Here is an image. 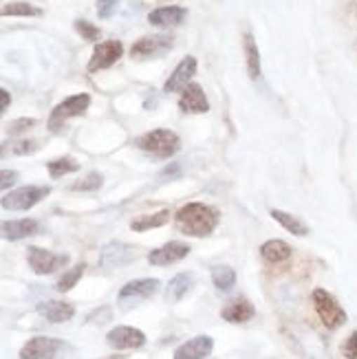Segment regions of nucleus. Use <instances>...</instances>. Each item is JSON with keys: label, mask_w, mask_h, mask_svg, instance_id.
Wrapping results in <instances>:
<instances>
[{"label": "nucleus", "mask_w": 357, "mask_h": 359, "mask_svg": "<svg viewBox=\"0 0 357 359\" xmlns=\"http://www.w3.org/2000/svg\"><path fill=\"white\" fill-rule=\"evenodd\" d=\"M175 221L179 231L188 233V236L206 238L219 225V212L210 205H203V203H188L177 212Z\"/></svg>", "instance_id": "obj_1"}, {"label": "nucleus", "mask_w": 357, "mask_h": 359, "mask_svg": "<svg viewBox=\"0 0 357 359\" xmlns=\"http://www.w3.org/2000/svg\"><path fill=\"white\" fill-rule=\"evenodd\" d=\"M135 146L139 150H144L146 154H150V157H154V159H170L173 154L179 152L181 139L173 130L157 128V130L146 133L139 139H135Z\"/></svg>", "instance_id": "obj_2"}, {"label": "nucleus", "mask_w": 357, "mask_h": 359, "mask_svg": "<svg viewBox=\"0 0 357 359\" xmlns=\"http://www.w3.org/2000/svg\"><path fill=\"white\" fill-rule=\"evenodd\" d=\"M311 298H314L318 316H320L322 324L327 326V329H337V326H342L346 322V311L337 304V300L333 298L329 291L316 289Z\"/></svg>", "instance_id": "obj_3"}, {"label": "nucleus", "mask_w": 357, "mask_h": 359, "mask_svg": "<svg viewBox=\"0 0 357 359\" xmlns=\"http://www.w3.org/2000/svg\"><path fill=\"white\" fill-rule=\"evenodd\" d=\"M51 194V187H42V185H27V187H18L11 194L3 196V208L5 210H29L38 205L42 198H46Z\"/></svg>", "instance_id": "obj_4"}, {"label": "nucleus", "mask_w": 357, "mask_h": 359, "mask_svg": "<svg viewBox=\"0 0 357 359\" xmlns=\"http://www.w3.org/2000/svg\"><path fill=\"white\" fill-rule=\"evenodd\" d=\"M88 106H90V95H86V93H80V95H73V97L65 100V102L58 104V106L53 108V113H51V117H49V128H51V130L62 128V126H65V121H67V119L82 115Z\"/></svg>", "instance_id": "obj_5"}, {"label": "nucleus", "mask_w": 357, "mask_h": 359, "mask_svg": "<svg viewBox=\"0 0 357 359\" xmlns=\"http://www.w3.org/2000/svg\"><path fill=\"white\" fill-rule=\"evenodd\" d=\"M67 344L55 337H34L20 348V359H55Z\"/></svg>", "instance_id": "obj_6"}, {"label": "nucleus", "mask_w": 357, "mask_h": 359, "mask_svg": "<svg viewBox=\"0 0 357 359\" xmlns=\"http://www.w3.org/2000/svg\"><path fill=\"white\" fill-rule=\"evenodd\" d=\"M123 55V46L119 40H106V42H100L95 49H93V55H90V62H88V71L90 73H97L102 69H108L113 67L115 62Z\"/></svg>", "instance_id": "obj_7"}, {"label": "nucleus", "mask_w": 357, "mask_h": 359, "mask_svg": "<svg viewBox=\"0 0 357 359\" xmlns=\"http://www.w3.org/2000/svg\"><path fill=\"white\" fill-rule=\"evenodd\" d=\"M173 49V38L170 36H146L142 40H137L130 49L133 60H148L163 55L166 51Z\"/></svg>", "instance_id": "obj_8"}, {"label": "nucleus", "mask_w": 357, "mask_h": 359, "mask_svg": "<svg viewBox=\"0 0 357 359\" xmlns=\"http://www.w3.org/2000/svg\"><path fill=\"white\" fill-rule=\"evenodd\" d=\"M27 258H29L31 269H34L36 273H42V276L44 273H53V271L62 269L69 262L67 256L51 254V252H46V249H40V247H29Z\"/></svg>", "instance_id": "obj_9"}, {"label": "nucleus", "mask_w": 357, "mask_h": 359, "mask_svg": "<svg viewBox=\"0 0 357 359\" xmlns=\"http://www.w3.org/2000/svg\"><path fill=\"white\" fill-rule=\"evenodd\" d=\"M159 291V280L154 278H144V280H133V283L123 285L119 291V302L121 304H130V302H139L146 300L150 295H154Z\"/></svg>", "instance_id": "obj_10"}, {"label": "nucleus", "mask_w": 357, "mask_h": 359, "mask_svg": "<svg viewBox=\"0 0 357 359\" xmlns=\"http://www.w3.org/2000/svg\"><path fill=\"white\" fill-rule=\"evenodd\" d=\"M106 341L117 351L123 348H142L146 344V335L135 326H117L106 335Z\"/></svg>", "instance_id": "obj_11"}, {"label": "nucleus", "mask_w": 357, "mask_h": 359, "mask_svg": "<svg viewBox=\"0 0 357 359\" xmlns=\"http://www.w3.org/2000/svg\"><path fill=\"white\" fill-rule=\"evenodd\" d=\"M135 256V249L123 245V243H108L102 254H100V267L102 269H115V267H123L128 264Z\"/></svg>", "instance_id": "obj_12"}, {"label": "nucleus", "mask_w": 357, "mask_h": 359, "mask_svg": "<svg viewBox=\"0 0 357 359\" xmlns=\"http://www.w3.org/2000/svg\"><path fill=\"white\" fill-rule=\"evenodd\" d=\"M190 254V245L185 243H168L154 252L148 254V262L157 264V267H166V264H175L179 260H183L185 256Z\"/></svg>", "instance_id": "obj_13"}, {"label": "nucleus", "mask_w": 357, "mask_h": 359, "mask_svg": "<svg viewBox=\"0 0 357 359\" xmlns=\"http://www.w3.org/2000/svg\"><path fill=\"white\" fill-rule=\"evenodd\" d=\"M196 73V57L192 55H185L181 62H179V67L175 69V73L168 77V82L163 86L166 93H177V90H183L185 86L190 84V80L194 77Z\"/></svg>", "instance_id": "obj_14"}, {"label": "nucleus", "mask_w": 357, "mask_h": 359, "mask_svg": "<svg viewBox=\"0 0 357 359\" xmlns=\"http://www.w3.org/2000/svg\"><path fill=\"white\" fill-rule=\"evenodd\" d=\"M179 108L181 113H208L210 111V104L203 88L198 84H188L181 93V100H179Z\"/></svg>", "instance_id": "obj_15"}, {"label": "nucleus", "mask_w": 357, "mask_h": 359, "mask_svg": "<svg viewBox=\"0 0 357 359\" xmlns=\"http://www.w3.org/2000/svg\"><path fill=\"white\" fill-rule=\"evenodd\" d=\"M214 348V339L208 335H198L181 344L175 353V359H206Z\"/></svg>", "instance_id": "obj_16"}, {"label": "nucleus", "mask_w": 357, "mask_h": 359, "mask_svg": "<svg viewBox=\"0 0 357 359\" xmlns=\"http://www.w3.org/2000/svg\"><path fill=\"white\" fill-rule=\"evenodd\" d=\"M256 316V309L250 300H245V298H236V300H231L229 304L223 306L221 311V318L225 322H231V324H245V322H250L252 318Z\"/></svg>", "instance_id": "obj_17"}, {"label": "nucleus", "mask_w": 357, "mask_h": 359, "mask_svg": "<svg viewBox=\"0 0 357 359\" xmlns=\"http://www.w3.org/2000/svg\"><path fill=\"white\" fill-rule=\"evenodd\" d=\"M38 231H40V223L34 221V218H20V221H5L3 223V236L7 241L29 238Z\"/></svg>", "instance_id": "obj_18"}, {"label": "nucleus", "mask_w": 357, "mask_h": 359, "mask_svg": "<svg viewBox=\"0 0 357 359\" xmlns=\"http://www.w3.org/2000/svg\"><path fill=\"white\" fill-rule=\"evenodd\" d=\"M185 11L183 7H159L148 13V22L152 27H177L185 20Z\"/></svg>", "instance_id": "obj_19"}, {"label": "nucleus", "mask_w": 357, "mask_h": 359, "mask_svg": "<svg viewBox=\"0 0 357 359\" xmlns=\"http://www.w3.org/2000/svg\"><path fill=\"white\" fill-rule=\"evenodd\" d=\"M38 311H40V316L42 318H46L49 322H69L73 316H75V309H73V304H69V302H60V300H49V302H44V304H40L38 306Z\"/></svg>", "instance_id": "obj_20"}, {"label": "nucleus", "mask_w": 357, "mask_h": 359, "mask_svg": "<svg viewBox=\"0 0 357 359\" xmlns=\"http://www.w3.org/2000/svg\"><path fill=\"white\" fill-rule=\"evenodd\" d=\"M243 46H245V57H247V73H250L252 80L260 77V53H258V44L252 34L243 36Z\"/></svg>", "instance_id": "obj_21"}, {"label": "nucleus", "mask_w": 357, "mask_h": 359, "mask_svg": "<svg viewBox=\"0 0 357 359\" xmlns=\"http://www.w3.org/2000/svg\"><path fill=\"white\" fill-rule=\"evenodd\" d=\"M192 285H194V276H192V273H177V276L168 283V291H166L168 300H175V302L181 300L183 295L192 289Z\"/></svg>", "instance_id": "obj_22"}, {"label": "nucleus", "mask_w": 357, "mask_h": 359, "mask_svg": "<svg viewBox=\"0 0 357 359\" xmlns=\"http://www.w3.org/2000/svg\"><path fill=\"white\" fill-rule=\"evenodd\" d=\"M269 214H271V218L276 223H281L287 231L293 233V236H307V233H309V227L300 221V218L291 216V214H287L283 210H269Z\"/></svg>", "instance_id": "obj_23"}, {"label": "nucleus", "mask_w": 357, "mask_h": 359, "mask_svg": "<svg viewBox=\"0 0 357 359\" xmlns=\"http://www.w3.org/2000/svg\"><path fill=\"white\" fill-rule=\"evenodd\" d=\"M260 256L267 262H285L291 256V247L285 241H267L260 247Z\"/></svg>", "instance_id": "obj_24"}, {"label": "nucleus", "mask_w": 357, "mask_h": 359, "mask_svg": "<svg viewBox=\"0 0 357 359\" xmlns=\"http://www.w3.org/2000/svg\"><path fill=\"white\" fill-rule=\"evenodd\" d=\"M212 283L219 291L227 293L236 285V271L231 267H227V264H219V267L212 269Z\"/></svg>", "instance_id": "obj_25"}, {"label": "nucleus", "mask_w": 357, "mask_h": 359, "mask_svg": "<svg viewBox=\"0 0 357 359\" xmlns=\"http://www.w3.org/2000/svg\"><path fill=\"white\" fill-rule=\"evenodd\" d=\"M168 221H170V210H161L157 214L135 218V221L130 223V229L133 231H146V229H154V227H163Z\"/></svg>", "instance_id": "obj_26"}, {"label": "nucleus", "mask_w": 357, "mask_h": 359, "mask_svg": "<svg viewBox=\"0 0 357 359\" xmlns=\"http://www.w3.org/2000/svg\"><path fill=\"white\" fill-rule=\"evenodd\" d=\"M46 168H49L51 179H60V177H65V175H69V172H77V170H80L77 161L71 159V157H60V159L51 161Z\"/></svg>", "instance_id": "obj_27"}, {"label": "nucleus", "mask_w": 357, "mask_h": 359, "mask_svg": "<svg viewBox=\"0 0 357 359\" xmlns=\"http://www.w3.org/2000/svg\"><path fill=\"white\" fill-rule=\"evenodd\" d=\"M84 264H75V267L73 269H69L65 276H62L60 280H58V291H62V293H65V291H71L77 283H80V278L84 276Z\"/></svg>", "instance_id": "obj_28"}, {"label": "nucleus", "mask_w": 357, "mask_h": 359, "mask_svg": "<svg viewBox=\"0 0 357 359\" xmlns=\"http://www.w3.org/2000/svg\"><path fill=\"white\" fill-rule=\"evenodd\" d=\"M102 183H104V177L100 172H88L84 179L75 181L71 185V190H75V192H93V190H100Z\"/></svg>", "instance_id": "obj_29"}, {"label": "nucleus", "mask_w": 357, "mask_h": 359, "mask_svg": "<svg viewBox=\"0 0 357 359\" xmlns=\"http://www.w3.org/2000/svg\"><path fill=\"white\" fill-rule=\"evenodd\" d=\"M3 15H42V9L29 3H11L3 7Z\"/></svg>", "instance_id": "obj_30"}, {"label": "nucleus", "mask_w": 357, "mask_h": 359, "mask_svg": "<svg viewBox=\"0 0 357 359\" xmlns=\"http://www.w3.org/2000/svg\"><path fill=\"white\" fill-rule=\"evenodd\" d=\"M75 29H77V34L88 42H95L100 38V29L95 25L86 22V20H75Z\"/></svg>", "instance_id": "obj_31"}, {"label": "nucleus", "mask_w": 357, "mask_h": 359, "mask_svg": "<svg viewBox=\"0 0 357 359\" xmlns=\"http://www.w3.org/2000/svg\"><path fill=\"white\" fill-rule=\"evenodd\" d=\"M342 355L346 359H357V331L351 333V337L342 344Z\"/></svg>", "instance_id": "obj_32"}, {"label": "nucleus", "mask_w": 357, "mask_h": 359, "mask_svg": "<svg viewBox=\"0 0 357 359\" xmlns=\"http://www.w3.org/2000/svg\"><path fill=\"white\" fill-rule=\"evenodd\" d=\"M119 0H97V13L100 18H111Z\"/></svg>", "instance_id": "obj_33"}, {"label": "nucleus", "mask_w": 357, "mask_h": 359, "mask_svg": "<svg viewBox=\"0 0 357 359\" xmlns=\"http://www.w3.org/2000/svg\"><path fill=\"white\" fill-rule=\"evenodd\" d=\"M36 148H38V144L36 142H27V139H25V142L13 144V152L15 154H31Z\"/></svg>", "instance_id": "obj_34"}, {"label": "nucleus", "mask_w": 357, "mask_h": 359, "mask_svg": "<svg viewBox=\"0 0 357 359\" xmlns=\"http://www.w3.org/2000/svg\"><path fill=\"white\" fill-rule=\"evenodd\" d=\"M34 119H20V121H13L11 126H9V133L11 135H15V133H22V130H27V128H31L34 126Z\"/></svg>", "instance_id": "obj_35"}, {"label": "nucleus", "mask_w": 357, "mask_h": 359, "mask_svg": "<svg viewBox=\"0 0 357 359\" xmlns=\"http://www.w3.org/2000/svg\"><path fill=\"white\" fill-rule=\"evenodd\" d=\"M18 181V175L15 172H9V170H3V183H0V187H3V190H9V187Z\"/></svg>", "instance_id": "obj_36"}, {"label": "nucleus", "mask_w": 357, "mask_h": 359, "mask_svg": "<svg viewBox=\"0 0 357 359\" xmlns=\"http://www.w3.org/2000/svg\"><path fill=\"white\" fill-rule=\"evenodd\" d=\"M0 95H3V106H0V113H5L7 111V108H9V102H11V95H9V93L3 88V90H0Z\"/></svg>", "instance_id": "obj_37"}, {"label": "nucleus", "mask_w": 357, "mask_h": 359, "mask_svg": "<svg viewBox=\"0 0 357 359\" xmlns=\"http://www.w3.org/2000/svg\"><path fill=\"white\" fill-rule=\"evenodd\" d=\"M106 359H126V357H119V355H113V357H106Z\"/></svg>", "instance_id": "obj_38"}]
</instances>
